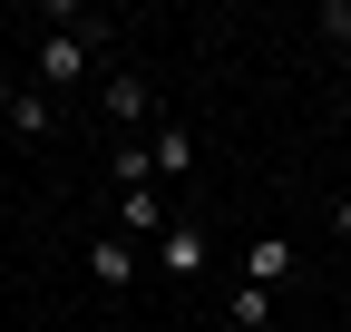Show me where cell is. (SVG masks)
<instances>
[{"label":"cell","mask_w":351,"mask_h":332,"mask_svg":"<svg viewBox=\"0 0 351 332\" xmlns=\"http://www.w3.org/2000/svg\"><path fill=\"white\" fill-rule=\"evenodd\" d=\"M78 69H88V39H78V29H49V39H39V78H49V98L78 88Z\"/></svg>","instance_id":"1"},{"label":"cell","mask_w":351,"mask_h":332,"mask_svg":"<svg viewBox=\"0 0 351 332\" xmlns=\"http://www.w3.org/2000/svg\"><path fill=\"white\" fill-rule=\"evenodd\" d=\"M88 274H98L108 294H127V283L147 274V254H137V244H127V235H98V244H88Z\"/></svg>","instance_id":"2"},{"label":"cell","mask_w":351,"mask_h":332,"mask_svg":"<svg viewBox=\"0 0 351 332\" xmlns=\"http://www.w3.org/2000/svg\"><path fill=\"white\" fill-rule=\"evenodd\" d=\"M117 235H127V244H166V195H156V186L117 195Z\"/></svg>","instance_id":"3"},{"label":"cell","mask_w":351,"mask_h":332,"mask_svg":"<svg viewBox=\"0 0 351 332\" xmlns=\"http://www.w3.org/2000/svg\"><path fill=\"white\" fill-rule=\"evenodd\" d=\"M108 117H117V128H147V117H156V88H147V78H108V98H98Z\"/></svg>","instance_id":"4"},{"label":"cell","mask_w":351,"mask_h":332,"mask_svg":"<svg viewBox=\"0 0 351 332\" xmlns=\"http://www.w3.org/2000/svg\"><path fill=\"white\" fill-rule=\"evenodd\" d=\"M244 283H263V294H274V283H293V244H283V235H263L254 254H244Z\"/></svg>","instance_id":"5"},{"label":"cell","mask_w":351,"mask_h":332,"mask_svg":"<svg viewBox=\"0 0 351 332\" xmlns=\"http://www.w3.org/2000/svg\"><path fill=\"white\" fill-rule=\"evenodd\" d=\"M195 264H205V235H195V225H166V244H156V274H176V283H186Z\"/></svg>","instance_id":"6"},{"label":"cell","mask_w":351,"mask_h":332,"mask_svg":"<svg viewBox=\"0 0 351 332\" xmlns=\"http://www.w3.org/2000/svg\"><path fill=\"white\" fill-rule=\"evenodd\" d=\"M225 322L234 332H274V294H263V283H234V294H225Z\"/></svg>","instance_id":"7"},{"label":"cell","mask_w":351,"mask_h":332,"mask_svg":"<svg viewBox=\"0 0 351 332\" xmlns=\"http://www.w3.org/2000/svg\"><path fill=\"white\" fill-rule=\"evenodd\" d=\"M10 128H20V137H49V128H59V98H49V88H20V98H10Z\"/></svg>","instance_id":"8"},{"label":"cell","mask_w":351,"mask_h":332,"mask_svg":"<svg viewBox=\"0 0 351 332\" xmlns=\"http://www.w3.org/2000/svg\"><path fill=\"white\" fill-rule=\"evenodd\" d=\"M108 176H117V195H137V186H156V147H137V137H127Z\"/></svg>","instance_id":"9"},{"label":"cell","mask_w":351,"mask_h":332,"mask_svg":"<svg viewBox=\"0 0 351 332\" xmlns=\"http://www.w3.org/2000/svg\"><path fill=\"white\" fill-rule=\"evenodd\" d=\"M186 166H195V137L186 128H156V176H186Z\"/></svg>","instance_id":"10"},{"label":"cell","mask_w":351,"mask_h":332,"mask_svg":"<svg viewBox=\"0 0 351 332\" xmlns=\"http://www.w3.org/2000/svg\"><path fill=\"white\" fill-rule=\"evenodd\" d=\"M322 39H351V0H322Z\"/></svg>","instance_id":"11"},{"label":"cell","mask_w":351,"mask_h":332,"mask_svg":"<svg viewBox=\"0 0 351 332\" xmlns=\"http://www.w3.org/2000/svg\"><path fill=\"white\" fill-rule=\"evenodd\" d=\"M10 98H20V88H0V117H10Z\"/></svg>","instance_id":"12"},{"label":"cell","mask_w":351,"mask_h":332,"mask_svg":"<svg viewBox=\"0 0 351 332\" xmlns=\"http://www.w3.org/2000/svg\"><path fill=\"white\" fill-rule=\"evenodd\" d=\"M341 225H351V195H341Z\"/></svg>","instance_id":"13"}]
</instances>
